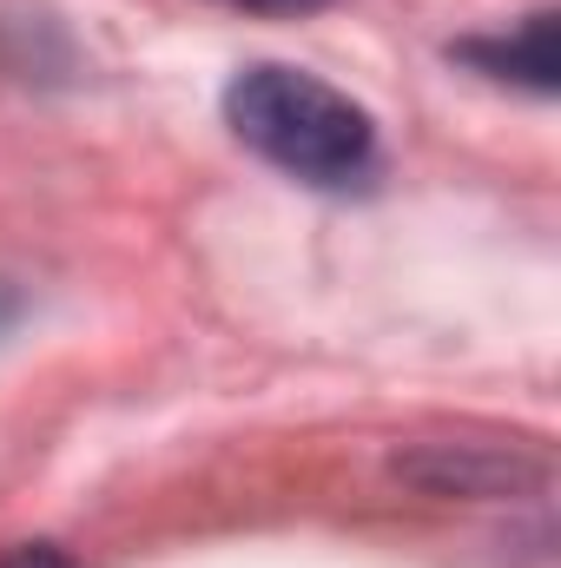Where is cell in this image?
<instances>
[{"mask_svg":"<svg viewBox=\"0 0 561 568\" xmlns=\"http://www.w3.org/2000/svg\"><path fill=\"white\" fill-rule=\"evenodd\" d=\"M0 568H73L60 549H47V542H27V549H7Z\"/></svg>","mask_w":561,"mask_h":568,"instance_id":"3957f363","label":"cell"},{"mask_svg":"<svg viewBox=\"0 0 561 568\" xmlns=\"http://www.w3.org/2000/svg\"><path fill=\"white\" fill-rule=\"evenodd\" d=\"M462 60H476L482 73H502V80H522L536 93H555V13H529L522 33L509 40H462Z\"/></svg>","mask_w":561,"mask_h":568,"instance_id":"7a4b0ae2","label":"cell"},{"mask_svg":"<svg viewBox=\"0 0 561 568\" xmlns=\"http://www.w3.org/2000/svg\"><path fill=\"white\" fill-rule=\"evenodd\" d=\"M225 7H245V13H310L324 0H225Z\"/></svg>","mask_w":561,"mask_h":568,"instance_id":"277c9868","label":"cell"},{"mask_svg":"<svg viewBox=\"0 0 561 568\" xmlns=\"http://www.w3.org/2000/svg\"><path fill=\"white\" fill-rule=\"evenodd\" d=\"M225 120L258 159L304 185H357L377 165L370 113L297 67H245L225 87Z\"/></svg>","mask_w":561,"mask_h":568,"instance_id":"6da1fadb","label":"cell"}]
</instances>
